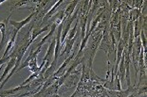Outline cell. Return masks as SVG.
Here are the masks:
<instances>
[{"label":"cell","instance_id":"1","mask_svg":"<svg viewBox=\"0 0 147 97\" xmlns=\"http://www.w3.org/2000/svg\"><path fill=\"white\" fill-rule=\"evenodd\" d=\"M33 15L34 13H32L30 15V16H28L26 19H24L23 21H20V22H15V21H10V25H11V26H13L15 27V30H14V32L13 34L14 35H16L17 36V34L18 32H19V30L22 29L23 27L26 26L27 24H29L30 20H32V18L33 17Z\"/></svg>","mask_w":147,"mask_h":97},{"label":"cell","instance_id":"2","mask_svg":"<svg viewBox=\"0 0 147 97\" xmlns=\"http://www.w3.org/2000/svg\"><path fill=\"white\" fill-rule=\"evenodd\" d=\"M76 54H77V52H76V51H73V53L69 56V57L65 58V60L64 61V63L62 64V66L58 69V71L56 72V73H54V76H55L56 77L60 76L62 74H64V73H65V68H67V66L68 65V63H69L70 60L74 58V56L76 55Z\"/></svg>","mask_w":147,"mask_h":97},{"label":"cell","instance_id":"3","mask_svg":"<svg viewBox=\"0 0 147 97\" xmlns=\"http://www.w3.org/2000/svg\"><path fill=\"white\" fill-rule=\"evenodd\" d=\"M56 29H57V24L56 23H54V24H52V26H51V31L49 32V34L47 36H45L44 38L41 40V42H40L38 45H37V48L38 47H42L43 46V45L47 41H49V39L51 38V37L53 36V34H54V32H55V30H56Z\"/></svg>","mask_w":147,"mask_h":97},{"label":"cell","instance_id":"4","mask_svg":"<svg viewBox=\"0 0 147 97\" xmlns=\"http://www.w3.org/2000/svg\"><path fill=\"white\" fill-rule=\"evenodd\" d=\"M10 17H11V15H9L7 20H6L5 22H3V23H0V31H1V33H2V40H1V43H0V51H1L3 46H4L5 36H6V29H7V22H9Z\"/></svg>","mask_w":147,"mask_h":97},{"label":"cell","instance_id":"5","mask_svg":"<svg viewBox=\"0 0 147 97\" xmlns=\"http://www.w3.org/2000/svg\"><path fill=\"white\" fill-rule=\"evenodd\" d=\"M15 38H16V35H14V34H13V35H12V37H11V39L9 41L8 45H7V47H6V49H5V52H4V54H3V57L2 58H6V57H8V56H9V53L11 52V50L12 49V47H13V45H14Z\"/></svg>","mask_w":147,"mask_h":97},{"label":"cell","instance_id":"6","mask_svg":"<svg viewBox=\"0 0 147 97\" xmlns=\"http://www.w3.org/2000/svg\"><path fill=\"white\" fill-rule=\"evenodd\" d=\"M77 3H78L77 1H73L67 8V10L65 11V18H64V20H65V19H67V18L71 17V14H72V12L74 11L75 7H76V5H77Z\"/></svg>","mask_w":147,"mask_h":97},{"label":"cell","instance_id":"7","mask_svg":"<svg viewBox=\"0 0 147 97\" xmlns=\"http://www.w3.org/2000/svg\"><path fill=\"white\" fill-rule=\"evenodd\" d=\"M62 3H63V1L61 0V1H58L54 6H53V8H51V10L49 11L48 12V13L46 14V16H45V17H44L43 23H45V22H47V21H48V20L49 19V18H51V17L52 16L53 14H54V12H55V11H56V9H57V8L59 7V6H60V5L62 4Z\"/></svg>","mask_w":147,"mask_h":97},{"label":"cell","instance_id":"8","mask_svg":"<svg viewBox=\"0 0 147 97\" xmlns=\"http://www.w3.org/2000/svg\"><path fill=\"white\" fill-rule=\"evenodd\" d=\"M49 29V26H46V27H44L43 29H33V31H32V39H30V42H33L34 40L36 39V37L38 36V35H40L41 33H43V32H45V31H48V29Z\"/></svg>","mask_w":147,"mask_h":97},{"label":"cell","instance_id":"9","mask_svg":"<svg viewBox=\"0 0 147 97\" xmlns=\"http://www.w3.org/2000/svg\"><path fill=\"white\" fill-rule=\"evenodd\" d=\"M77 30H78V22L76 23V25L74 26L73 29H71V31L69 32V34H68V37H67V40H71V39H73L74 37H75V35H76Z\"/></svg>","mask_w":147,"mask_h":97},{"label":"cell","instance_id":"10","mask_svg":"<svg viewBox=\"0 0 147 97\" xmlns=\"http://www.w3.org/2000/svg\"><path fill=\"white\" fill-rule=\"evenodd\" d=\"M114 90H118V92H121V90H121L120 76H116V82H115V85H114Z\"/></svg>","mask_w":147,"mask_h":97},{"label":"cell","instance_id":"11","mask_svg":"<svg viewBox=\"0 0 147 97\" xmlns=\"http://www.w3.org/2000/svg\"><path fill=\"white\" fill-rule=\"evenodd\" d=\"M140 39H142V48H143V50L146 51V39L144 37V33H143V31H142V33H140Z\"/></svg>","mask_w":147,"mask_h":97},{"label":"cell","instance_id":"12","mask_svg":"<svg viewBox=\"0 0 147 97\" xmlns=\"http://www.w3.org/2000/svg\"><path fill=\"white\" fill-rule=\"evenodd\" d=\"M126 97H134V95H133V94H131V95H129V96H126Z\"/></svg>","mask_w":147,"mask_h":97},{"label":"cell","instance_id":"13","mask_svg":"<svg viewBox=\"0 0 147 97\" xmlns=\"http://www.w3.org/2000/svg\"><path fill=\"white\" fill-rule=\"evenodd\" d=\"M3 2H4V1H0V5H1V4H2V3H3Z\"/></svg>","mask_w":147,"mask_h":97}]
</instances>
